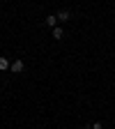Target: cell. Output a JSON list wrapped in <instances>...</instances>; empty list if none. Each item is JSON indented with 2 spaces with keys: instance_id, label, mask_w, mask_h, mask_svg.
I'll return each mask as SVG.
<instances>
[{
  "instance_id": "cell-1",
  "label": "cell",
  "mask_w": 115,
  "mask_h": 129,
  "mask_svg": "<svg viewBox=\"0 0 115 129\" xmlns=\"http://www.w3.org/2000/svg\"><path fill=\"white\" fill-rule=\"evenodd\" d=\"M69 16H71V14H69V9H60V12L55 14V19H58L60 23H64V21H69Z\"/></svg>"
},
{
  "instance_id": "cell-2",
  "label": "cell",
  "mask_w": 115,
  "mask_h": 129,
  "mask_svg": "<svg viewBox=\"0 0 115 129\" xmlns=\"http://www.w3.org/2000/svg\"><path fill=\"white\" fill-rule=\"evenodd\" d=\"M9 69H12L14 74H21V72H23V60H14Z\"/></svg>"
},
{
  "instance_id": "cell-3",
  "label": "cell",
  "mask_w": 115,
  "mask_h": 129,
  "mask_svg": "<svg viewBox=\"0 0 115 129\" xmlns=\"http://www.w3.org/2000/svg\"><path fill=\"white\" fill-rule=\"evenodd\" d=\"M9 67H12V64H9V60H7L5 55H0V72H7Z\"/></svg>"
},
{
  "instance_id": "cell-4",
  "label": "cell",
  "mask_w": 115,
  "mask_h": 129,
  "mask_svg": "<svg viewBox=\"0 0 115 129\" xmlns=\"http://www.w3.org/2000/svg\"><path fill=\"white\" fill-rule=\"evenodd\" d=\"M53 37H55V39H62V37H64V32H62V28H58V25L53 28Z\"/></svg>"
},
{
  "instance_id": "cell-5",
  "label": "cell",
  "mask_w": 115,
  "mask_h": 129,
  "mask_svg": "<svg viewBox=\"0 0 115 129\" xmlns=\"http://www.w3.org/2000/svg\"><path fill=\"white\" fill-rule=\"evenodd\" d=\"M55 23H58L55 16H46V25H48V28H55Z\"/></svg>"
},
{
  "instance_id": "cell-6",
  "label": "cell",
  "mask_w": 115,
  "mask_h": 129,
  "mask_svg": "<svg viewBox=\"0 0 115 129\" xmlns=\"http://www.w3.org/2000/svg\"><path fill=\"white\" fill-rule=\"evenodd\" d=\"M90 129H104V127H101V122H94V124H92Z\"/></svg>"
},
{
  "instance_id": "cell-7",
  "label": "cell",
  "mask_w": 115,
  "mask_h": 129,
  "mask_svg": "<svg viewBox=\"0 0 115 129\" xmlns=\"http://www.w3.org/2000/svg\"><path fill=\"white\" fill-rule=\"evenodd\" d=\"M83 129H90V127H83Z\"/></svg>"
}]
</instances>
